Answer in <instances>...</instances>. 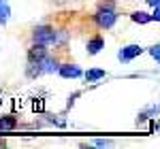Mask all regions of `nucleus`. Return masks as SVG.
<instances>
[{"label": "nucleus", "mask_w": 160, "mask_h": 149, "mask_svg": "<svg viewBox=\"0 0 160 149\" xmlns=\"http://www.w3.org/2000/svg\"><path fill=\"white\" fill-rule=\"evenodd\" d=\"M47 45H41V43H32V47L28 49V62H41L43 58H47Z\"/></svg>", "instance_id": "nucleus-3"}, {"label": "nucleus", "mask_w": 160, "mask_h": 149, "mask_svg": "<svg viewBox=\"0 0 160 149\" xmlns=\"http://www.w3.org/2000/svg\"><path fill=\"white\" fill-rule=\"evenodd\" d=\"M32 107H34V111H43V98H37L32 102Z\"/></svg>", "instance_id": "nucleus-14"}, {"label": "nucleus", "mask_w": 160, "mask_h": 149, "mask_svg": "<svg viewBox=\"0 0 160 149\" xmlns=\"http://www.w3.org/2000/svg\"><path fill=\"white\" fill-rule=\"evenodd\" d=\"M92 19H94V24L98 26V28L109 30L118 22V13H115V9H109V7H98V11L92 15Z\"/></svg>", "instance_id": "nucleus-1"}, {"label": "nucleus", "mask_w": 160, "mask_h": 149, "mask_svg": "<svg viewBox=\"0 0 160 149\" xmlns=\"http://www.w3.org/2000/svg\"><path fill=\"white\" fill-rule=\"evenodd\" d=\"M9 15H11L9 0H0V24H7L9 22Z\"/></svg>", "instance_id": "nucleus-10"}, {"label": "nucleus", "mask_w": 160, "mask_h": 149, "mask_svg": "<svg viewBox=\"0 0 160 149\" xmlns=\"http://www.w3.org/2000/svg\"><path fill=\"white\" fill-rule=\"evenodd\" d=\"M41 66H43V73H56V70H60L58 60H56V58H49V55L41 60Z\"/></svg>", "instance_id": "nucleus-7"}, {"label": "nucleus", "mask_w": 160, "mask_h": 149, "mask_svg": "<svg viewBox=\"0 0 160 149\" xmlns=\"http://www.w3.org/2000/svg\"><path fill=\"white\" fill-rule=\"evenodd\" d=\"M96 145H98V147H107V145H111V141H107V138H98Z\"/></svg>", "instance_id": "nucleus-16"}, {"label": "nucleus", "mask_w": 160, "mask_h": 149, "mask_svg": "<svg viewBox=\"0 0 160 149\" xmlns=\"http://www.w3.org/2000/svg\"><path fill=\"white\" fill-rule=\"evenodd\" d=\"M15 126H17V119H15L13 115H4V117H0V130H2V132L13 130Z\"/></svg>", "instance_id": "nucleus-8"}, {"label": "nucleus", "mask_w": 160, "mask_h": 149, "mask_svg": "<svg viewBox=\"0 0 160 149\" xmlns=\"http://www.w3.org/2000/svg\"><path fill=\"white\" fill-rule=\"evenodd\" d=\"M105 70H100V68H94V70H88L86 73V81H96V79H102L105 77Z\"/></svg>", "instance_id": "nucleus-11"}, {"label": "nucleus", "mask_w": 160, "mask_h": 149, "mask_svg": "<svg viewBox=\"0 0 160 149\" xmlns=\"http://www.w3.org/2000/svg\"><path fill=\"white\" fill-rule=\"evenodd\" d=\"M145 2H148L149 7H158V4H160V0H145Z\"/></svg>", "instance_id": "nucleus-17"}, {"label": "nucleus", "mask_w": 160, "mask_h": 149, "mask_svg": "<svg viewBox=\"0 0 160 149\" xmlns=\"http://www.w3.org/2000/svg\"><path fill=\"white\" fill-rule=\"evenodd\" d=\"M102 47H105V38L100 36V34L92 36L90 41H88V45H86V49H88V53H90V55H96Z\"/></svg>", "instance_id": "nucleus-6"}, {"label": "nucleus", "mask_w": 160, "mask_h": 149, "mask_svg": "<svg viewBox=\"0 0 160 149\" xmlns=\"http://www.w3.org/2000/svg\"><path fill=\"white\" fill-rule=\"evenodd\" d=\"M56 41V30L51 26H37L32 30V43H41V45H51Z\"/></svg>", "instance_id": "nucleus-2"}, {"label": "nucleus", "mask_w": 160, "mask_h": 149, "mask_svg": "<svg viewBox=\"0 0 160 149\" xmlns=\"http://www.w3.org/2000/svg\"><path fill=\"white\" fill-rule=\"evenodd\" d=\"M58 73L64 79H77V77H81V68L75 66V64H60V70Z\"/></svg>", "instance_id": "nucleus-5"}, {"label": "nucleus", "mask_w": 160, "mask_h": 149, "mask_svg": "<svg viewBox=\"0 0 160 149\" xmlns=\"http://www.w3.org/2000/svg\"><path fill=\"white\" fill-rule=\"evenodd\" d=\"M64 41H66V32H64V30L56 32V41H53V43H56V45H62Z\"/></svg>", "instance_id": "nucleus-13"}, {"label": "nucleus", "mask_w": 160, "mask_h": 149, "mask_svg": "<svg viewBox=\"0 0 160 149\" xmlns=\"http://www.w3.org/2000/svg\"><path fill=\"white\" fill-rule=\"evenodd\" d=\"M130 19L135 24H149L152 22V15L145 13V11H135V13H130Z\"/></svg>", "instance_id": "nucleus-9"}, {"label": "nucleus", "mask_w": 160, "mask_h": 149, "mask_svg": "<svg viewBox=\"0 0 160 149\" xmlns=\"http://www.w3.org/2000/svg\"><path fill=\"white\" fill-rule=\"evenodd\" d=\"M149 55H152V58L160 64V45H154V47L149 49Z\"/></svg>", "instance_id": "nucleus-12"}, {"label": "nucleus", "mask_w": 160, "mask_h": 149, "mask_svg": "<svg viewBox=\"0 0 160 149\" xmlns=\"http://www.w3.org/2000/svg\"><path fill=\"white\" fill-rule=\"evenodd\" d=\"M152 19H156V22H160V4H158V7H154V13H152Z\"/></svg>", "instance_id": "nucleus-15"}, {"label": "nucleus", "mask_w": 160, "mask_h": 149, "mask_svg": "<svg viewBox=\"0 0 160 149\" xmlns=\"http://www.w3.org/2000/svg\"><path fill=\"white\" fill-rule=\"evenodd\" d=\"M141 51H143V49H141L139 45H126V47H124V49L118 53V58H120L122 62H130L132 58L141 55Z\"/></svg>", "instance_id": "nucleus-4"}]
</instances>
